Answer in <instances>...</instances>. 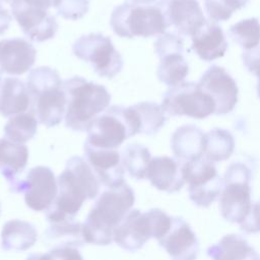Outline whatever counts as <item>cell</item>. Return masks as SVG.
<instances>
[{"label": "cell", "instance_id": "obj_40", "mask_svg": "<svg viewBox=\"0 0 260 260\" xmlns=\"http://www.w3.org/2000/svg\"><path fill=\"white\" fill-rule=\"evenodd\" d=\"M11 22V15L0 5V36H2L9 27Z\"/></svg>", "mask_w": 260, "mask_h": 260}, {"label": "cell", "instance_id": "obj_1", "mask_svg": "<svg viewBox=\"0 0 260 260\" xmlns=\"http://www.w3.org/2000/svg\"><path fill=\"white\" fill-rule=\"evenodd\" d=\"M57 184V197L46 212L49 222L74 218L84 201L99 195L101 183L86 159L74 155L67 160Z\"/></svg>", "mask_w": 260, "mask_h": 260}, {"label": "cell", "instance_id": "obj_44", "mask_svg": "<svg viewBox=\"0 0 260 260\" xmlns=\"http://www.w3.org/2000/svg\"><path fill=\"white\" fill-rule=\"evenodd\" d=\"M2 83H3V81H2V79H1V76H0V98H1V90H2Z\"/></svg>", "mask_w": 260, "mask_h": 260}, {"label": "cell", "instance_id": "obj_45", "mask_svg": "<svg viewBox=\"0 0 260 260\" xmlns=\"http://www.w3.org/2000/svg\"><path fill=\"white\" fill-rule=\"evenodd\" d=\"M0 1H4V2H8V3H11L13 0H0Z\"/></svg>", "mask_w": 260, "mask_h": 260}, {"label": "cell", "instance_id": "obj_27", "mask_svg": "<svg viewBox=\"0 0 260 260\" xmlns=\"http://www.w3.org/2000/svg\"><path fill=\"white\" fill-rule=\"evenodd\" d=\"M235 150V138L225 129L214 128L204 136V158L218 162L228 159Z\"/></svg>", "mask_w": 260, "mask_h": 260}, {"label": "cell", "instance_id": "obj_25", "mask_svg": "<svg viewBox=\"0 0 260 260\" xmlns=\"http://www.w3.org/2000/svg\"><path fill=\"white\" fill-rule=\"evenodd\" d=\"M28 160V148L7 138L0 139V173L8 184L15 181L23 172Z\"/></svg>", "mask_w": 260, "mask_h": 260}, {"label": "cell", "instance_id": "obj_16", "mask_svg": "<svg viewBox=\"0 0 260 260\" xmlns=\"http://www.w3.org/2000/svg\"><path fill=\"white\" fill-rule=\"evenodd\" d=\"M157 242L172 260H196L199 254L196 234L182 217H173L169 232Z\"/></svg>", "mask_w": 260, "mask_h": 260}, {"label": "cell", "instance_id": "obj_36", "mask_svg": "<svg viewBox=\"0 0 260 260\" xmlns=\"http://www.w3.org/2000/svg\"><path fill=\"white\" fill-rule=\"evenodd\" d=\"M183 50V39L180 36L172 32L161 35L154 43V51L159 59L172 54H182Z\"/></svg>", "mask_w": 260, "mask_h": 260}, {"label": "cell", "instance_id": "obj_5", "mask_svg": "<svg viewBox=\"0 0 260 260\" xmlns=\"http://www.w3.org/2000/svg\"><path fill=\"white\" fill-rule=\"evenodd\" d=\"M85 142L96 148L116 149L126 139L139 133L138 120L132 107L111 106L88 126Z\"/></svg>", "mask_w": 260, "mask_h": 260}, {"label": "cell", "instance_id": "obj_33", "mask_svg": "<svg viewBox=\"0 0 260 260\" xmlns=\"http://www.w3.org/2000/svg\"><path fill=\"white\" fill-rule=\"evenodd\" d=\"M62 80L57 70L41 66L31 69L26 77V86L30 95H34L46 88L61 86Z\"/></svg>", "mask_w": 260, "mask_h": 260}, {"label": "cell", "instance_id": "obj_30", "mask_svg": "<svg viewBox=\"0 0 260 260\" xmlns=\"http://www.w3.org/2000/svg\"><path fill=\"white\" fill-rule=\"evenodd\" d=\"M157 78L168 86H175L184 82L189 73V66L182 54H172L159 59Z\"/></svg>", "mask_w": 260, "mask_h": 260}, {"label": "cell", "instance_id": "obj_9", "mask_svg": "<svg viewBox=\"0 0 260 260\" xmlns=\"http://www.w3.org/2000/svg\"><path fill=\"white\" fill-rule=\"evenodd\" d=\"M161 109L168 116L204 119L214 114L215 104L195 82H182L171 87L162 96Z\"/></svg>", "mask_w": 260, "mask_h": 260}, {"label": "cell", "instance_id": "obj_22", "mask_svg": "<svg viewBox=\"0 0 260 260\" xmlns=\"http://www.w3.org/2000/svg\"><path fill=\"white\" fill-rule=\"evenodd\" d=\"M211 260H260L257 251L242 236L230 234L206 250Z\"/></svg>", "mask_w": 260, "mask_h": 260}, {"label": "cell", "instance_id": "obj_2", "mask_svg": "<svg viewBox=\"0 0 260 260\" xmlns=\"http://www.w3.org/2000/svg\"><path fill=\"white\" fill-rule=\"evenodd\" d=\"M135 202L133 189L126 183L108 188L96 199L82 223L85 243L107 246L114 241V232Z\"/></svg>", "mask_w": 260, "mask_h": 260}, {"label": "cell", "instance_id": "obj_15", "mask_svg": "<svg viewBox=\"0 0 260 260\" xmlns=\"http://www.w3.org/2000/svg\"><path fill=\"white\" fill-rule=\"evenodd\" d=\"M83 150L86 161L102 185L107 188H116L125 183V169L118 150L96 148L85 141Z\"/></svg>", "mask_w": 260, "mask_h": 260}, {"label": "cell", "instance_id": "obj_10", "mask_svg": "<svg viewBox=\"0 0 260 260\" xmlns=\"http://www.w3.org/2000/svg\"><path fill=\"white\" fill-rule=\"evenodd\" d=\"M183 177L188 184L190 200L200 207H208L219 197L223 179L218 175L214 162L198 158L183 164Z\"/></svg>", "mask_w": 260, "mask_h": 260}, {"label": "cell", "instance_id": "obj_29", "mask_svg": "<svg viewBox=\"0 0 260 260\" xmlns=\"http://www.w3.org/2000/svg\"><path fill=\"white\" fill-rule=\"evenodd\" d=\"M138 120L139 133L156 134L166 123V114L161 106L153 102H141L131 106Z\"/></svg>", "mask_w": 260, "mask_h": 260}, {"label": "cell", "instance_id": "obj_7", "mask_svg": "<svg viewBox=\"0 0 260 260\" xmlns=\"http://www.w3.org/2000/svg\"><path fill=\"white\" fill-rule=\"evenodd\" d=\"M252 171L244 162L231 164L223 176V187L219 195L220 215L233 223H242L252 207Z\"/></svg>", "mask_w": 260, "mask_h": 260}, {"label": "cell", "instance_id": "obj_17", "mask_svg": "<svg viewBox=\"0 0 260 260\" xmlns=\"http://www.w3.org/2000/svg\"><path fill=\"white\" fill-rule=\"evenodd\" d=\"M37 50L21 38L0 41V72L9 75H21L35 64Z\"/></svg>", "mask_w": 260, "mask_h": 260}, {"label": "cell", "instance_id": "obj_28", "mask_svg": "<svg viewBox=\"0 0 260 260\" xmlns=\"http://www.w3.org/2000/svg\"><path fill=\"white\" fill-rule=\"evenodd\" d=\"M151 158L148 148L139 143L128 144L121 153L124 169L129 176L135 180H143L146 178L147 168Z\"/></svg>", "mask_w": 260, "mask_h": 260}, {"label": "cell", "instance_id": "obj_24", "mask_svg": "<svg viewBox=\"0 0 260 260\" xmlns=\"http://www.w3.org/2000/svg\"><path fill=\"white\" fill-rule=\"evenodd\" d=\"M38 239L36 228L28 221L11 219L1 231V248L4 251L22 252L31 248Z\"/></svg>", "mask_w": 260, "mask_h": 260}, {"label": "cell", "instance_id": "obj_11", "mask_svg": "<svg viewBox=\"0 0 260 260\" xmlns=\"http://www.w3.org/2000/svg\"><path fill=\"white\" fill-rule=\"evenodd\" d=\"M9 187L14 193H23L26 206L35 211H47L58 194L57 179L45 166L31 168L24 179H16Z\"/></svg>", "mask_w": 260, "mask_h": 260}, {"label": "cell", "instance_id": "obj_12", "mask_svg": "<svg viewBox=\"0 0 260 260\" xmlns=\"http://www.w3.org/2000/svg\"><path fill=\"white\" fill-rule=\"evenodd\" d=\"M10 6L12 15L30 41L40 43L55 37L58 23L55 16L46 9L31 5L24 0H13Z\"/></svg>", "mask_w": 260, "mask_h": 260}, {"label": "cell", "instance_id": "obj_18", "mask_svg": "<svg viewBox=\"0 0 260 260\" xmlns=\"http://www.w3.org/2000/svg\"><path fill=\"white\" fill-rule=\"evenodd\" d=\"M30 98V113L39 123L48 128L61 123L66 113V95L61 86L46 88Z\"/></svg>", "mask_w": 260, "mask_h": 260}, {"label": "cell", "instance_id": "obj_8", "mask_svg": "<svg viewBox=\"0 0 260 260\" xmlns=\"http://www.w3.org/2000/svg\"><path fill=\"white\" fill-rule=\"evenodd\" d=\"M72 52L77 58L90 63L101 77L113 78L123 68V58L111 39L99 32L78 38L72 46Z\"/></svg>", "mask_w": 260, "mask_h": 260}, {"label": "cell", "instance_id": "obj_6", "mask_svg": "<svg viewBox=\"0 0 260 260\" xmlns=\"http://www.w3.org/2000/svg\"><path fill=\"white\" fill-rule=\"evenodd\" d=\"M110 25L121 38H149L164 35L169 24L156 5H141L126 1L116 6L110 17Z\"/></svg>", "mask_w": 260, "mask_h": 260}, {"label": "cell", "instance_id": "obj_14", "mask_svg": "<svg viewBox=\"0 0 260 260\" xmlns=\"http://www.w3.org/2000/svg\"><path fill=\"white\" fill-rule=\"evenodd\" d=\"M156 5L169 26L174 25L182 36L192 37L206 21L197 0H160Z\"/></svg>", "mask_w": 260, "mask_h": 260}, {"label": "cell", "instance_id": "obj_41", "mask_svg": "<svg viewBox=\"0 0 260 260\" xmlns=\"http://www.w3.org/2000/svg\"><path fill=\"white\" fill-rule=\"evenodd\" d=\"M24 1L29 3V4H31V5L44 8L46 10L48 8L52 7L53 4H54V0H24Z\"/></svg>", "mask_w": 260, "mask_h": 260}, {"label": "cell", "instance_id": "obj_38", "mask_svg": "<svg viewBox=\"0 0 260 260\" xmlns=\"http://www.w3.org/2000/svg\"><path fill=\"white\" fill-rule=\"evenodd\" d=\"M241 231L246 234L260 233V199L252 204L246 219L240 224Z\"/></svg>", "mask_w": 260, "mask_h": 260}, {"label": "cell", "instance_id": "obj_23", "mask_svg": "<svg viewBox=\"0 0 260 260\" xmlns=\"http://www.w3.org/2000/svg\"><path fill=\"white\" fill-rule=\"evenodd\" d=\"M31 104L26 84L16 77H6L2 83L0 113L3 117H12L24 113Z\"/></svg>", "mask_w": 260, "mask_h": 260}, {"label": "cell", "instance_id": "obj_31", "mask_svg": "<svg viewBox=\"0 0 260 260\" xmlns=\"http://www.w3.org/2000/svg\"><path fill=\"white\" fill-rule=\"evenodd\" d=\"M38 120L31 113H21L10 117L3 131L5 137L17 143L30 140L37 133Z\"/></svg>", "mask_w": 260, "mask_h": 260}, {"label": "cell", "instance_id": "obj_43", "mask_svg": "<svg viewBox=\"0 0 260 260\" xmlns=\"http://www.w3.org/2000/svg\"><path fill=\"white\" fill-rule=\"evenodd\" d=\"M131 1L134 3H137V4H141V5H150V3L154 2L155 0H131Z\"/></svg>", "mask_w": 260, "mask_h": 260}, {"label": "cell", "instance_id": "obj_3", "mask_svg": "<svg viewBox=\"0 0 260 260\" xmlns=\"http://www.w3.org/2000/svg\"><path fill=\"white\" fill-rule=\"evenodd\" d=\"M61 87L66 95L65 125L73 131H86L89 124L109 108L111 94L102 84L73 76L63 80Z\"/></svg>", "mask_w": 260, "mask_h": 260}, {"label": "cell", "instance_id": "obj_26", "mask_svg": "<svg viewBox=\"0 0 260 260\" xmlns=\"http://www.w3.org/2000/svg\"><path fill=\"white\" fill-rule=\"evenodd\" d=\"M43 239L54 248L64 246L78 248L85 243L82 236V223L74 218L50 222L49 228L44 232Z\"/></svg>", "mask_w": 260, "mask_h": 260}, {"label": "cell", "instance_id": "obj_39", "mask_svg": "<svg viewBox=\"0 0 260 260\" xmlns=\"http://www.w3.org/2000/svg\"><path fill=\"white\" fill-rule=\"evenodd\" d=\"M48 253L51 260H83V257L81 256L77 248L73 247H56Z\"/></svg>", "mask_w": 260, "mask_h": 260}, {"label": "cell", "instance_id": "obj_4", "mask_svg": "<svg viewBox=\"0 0 260 260\" xmlns=\"http://www.w3.org/2000/svg\"><path fill=\"white\" fill-rule=\"evenodd\" d=\"M173 217L158 208L144 212L131 209L114 232V242L124 250L135 252L149 239H161L170 230Z\"/></svg>", "mask_w": 260, "mask_h": 260}, {"label": "cell", "instance_id": "obj_35", "mask_svg": "<svg viewBox=\"0 0 260 260\" xmlns=\"http://www.w3.org/2000/svg\"><path fill=\"white\" fill-rule=\"evenodd\" d=\"M53 6L57 10V13L70 20H76L82 18L88 11V0H54Z\"/></svg>", "mask_w": 260, "mask_h": 260}, {"label": "cell", "instance_id": "obj_32", "mask_svg": "<svg viewBox=\"0 0 260 260\" xmlns=\"http://www.w3.org/2000/svg\"><path fill=\"white\" fill-rule=\"evenodd\" d=\"M229 35L245 51L251 50L260 44V21L256 17L243 19L230 27Z\"/></svg>", "mask_w": 260, "mask_h": 260}, {"label": "cell", "instance_id": "obj_37", "mask_svg": "<svg viewBox=\"0 0 260 260\" xmlns=\"http://www.w3.org/2000/svg\"><path fill=\"white\" fill-rule=\"evenodd\" d=\"M242 60L248 71L255 74L258 78L257 93L260 99V44L251 50L245 51L242 55Z\"/></svg>", "mask_w": 260, "mask_h": 260}, {"label": "cell", "instance_id": "obj_20", "mask_svg": "<svg viewBox=\"0 0 260 260\" xmlns=\"http://www.w3.org/2000/svg\"><path fill=\"white\" fill-rule=\"evenodd\" d=\"M191 38L194 52L203 61H213L226 52L228 42L224 32L212 21L206 20Z\"/></svg>", "mask_w": 260, "mask_h": 260}, {"label": "cell", "instance_id": "obj_13", "mask_svg": "<svg viewBox=\"0 0 260 260\" xmlns=\"http://www.w3.org/2000/svg\"><path fill=\"white\" fill-rule=\"evenodd\" d=\"M198 85L214 102L215 115H225L235 109L239 89L236 80L224 68L210 66L201 76Z\"/></svg>", "mask_w": 260, "mask_h": 260}, {"label": "cell", "instance_id": "obj_34", "mask_svg": "<svg viewBox=\"0 0 260 260\" xmlns=\"http://www.w3.org/2000/svg\"><path fill=\"white\" fill-rule=\"evenodd\" d=\"M207 15L211 21L228 20L232 14L247 5L249 0H203Z\"/></svg>", "mask_w": 260, "mask_h": 260}, {"label": "cell", "instance_id": "obj_42", "mask_svg": "<svg viewBox=\"0 0 260 260\" xmlns=\"http://www.w3.org/2000/svg\"><path fill=\"white\" fill-rule=\"evenodd\" d=\"M26 260H51L49 253H37L29 255Z\"/></svg>", "mask_w": 260, "mask_h": 260}, {"label": "cell", "instance_id": "obj_21", "mask_svg": "<svg viewBox=\"0 0 260 260\" xmlns=\"http://www.w3.org/2000/svg\"><path fill=\"white\" fill-rule=\"evenodd\" d=\"M204 136L205 133L193 124L179 127L171 138L174 155L186 161L201 158L204 152Z\"/></svg>", "mask_w": 260, "mask_h": 260}, {"label": "cell", "instance_id": "obj_19", "mask_svg": "<svg viewBox=\"0 0 260 260\" xmlns=\"http://www.w3.org/2000/svg\"><path fill=\"white\" fill-rule=\"evenodd\" d=\"M183 165L170 156L152 157L146 172V179L157 190L174 193L182 189L185 184Z\"/></svg>", "mask_w": 260, "mask_h": 260}]
</instances>
